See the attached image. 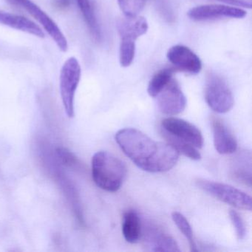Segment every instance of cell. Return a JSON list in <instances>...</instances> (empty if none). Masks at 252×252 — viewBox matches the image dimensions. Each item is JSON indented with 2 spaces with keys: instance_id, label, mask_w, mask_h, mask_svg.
I'll list each match as a JSON object with an SVG mask.
<instances>
[{
  "instance_id": "obj_13",
  "label": "cell",
  "mask_w": 252,
  "mask_h": 252,
  "mask_svg": "<svg viewBox=\"0 0 252 252\" xmlns=\"http://www.w3.org/2000/svg\"><path fill=\"white\" fill-rule=\"evenodd\" d=\"M116 28L121 39L135 42L138 38L147 33L149 26L146 18L137 16L120 19L116 23Z\"/></svg>"
},
{
  "instance_id": "obj_24",
  "label": "cell",
  "mask_w": 252,
  "mask_h": 252,
  "mask_svg": "<svg viewBox=\"0 0 252 252\" xmlns=\"http://www.w3.org/2000/svg\"><path fill=\"white\" fill-rule=\"evenodd\" d=\"M57 154L60 160L63 162V164L68 166H74L78 164L77 158L69 151L67 149L63 147H59L57 149Z\"/></svg>"
},
{
  "instance_id": "obj_17",
  "label": "cell",
  "mask_w": 252,
  "mask_h": 252,
  "mask_svg": "<svg viewBox=\"0 0 252 252\" xmlns=\"http://www.w3.org/2000/svg\"><path fill=\"white\" fill-rule=\"evenodd\" d=\"M76 2L85 18L91 36L95 42H99L101 39V29L90 0H76Z\"/></svg>"
},
{
  "instance_id": "obj_5",
  "label": "cell",
  "mask_w": 252,
  "mask_h": 252,
  "mask_svg": "<svg viewBox=\"0 0 252 252\" xmlns=\"http://www.w3.org/2000/svg\"><path fill=\"white\" fill-rule=\"evenodd\" d=\"M204 95L208 105L216 113H228L234 106L231 90L226 82L215 73H210L206 79Z\"/></svg>"
},
{
  "instance_id": "obj_9",
  "label": "cell",
  "mask_w": 252,
  "mask_h": 252,
  "mask_svg": "<svg viewBox=\"0 0 252 252\" xmlns=\"http://www.w3.org/2000/svg\"><path fill=\"white\" fill-rule=\"evenodd\" d=\"M141 237L144 246L153 252H181L173 237L155 224L142 225Z\"/></svg>"
},
{
  "instance_id": "obj_8",
  "label": "cell",
  "mask_w": 252,
  "mask_h": 252,
  "mask_svg": "<svg viewBox=\"0 0 252 252\" xmlns=\"http://www.w3.org/2000/svg\"><path fill=\"white\" fill-rule=\"evenodd\" d=\"M159 110L163 114L174 116L185 110L187 98L179 84L172 79L169 84L156 97Z\"/></svg>"
},
{
  "instance_id": "obj_4",
  "label": "cell",
  "mask_w": 252,
  "mask_h": 252,
  "mask_svg": "<svg viewBox=\"0 0 252 252\" xmlns=\"http://www.w3.org/2000/svg\"><path fill=\"white\" fill-rule=\"evenodd\" d=\"M196 183L199 188L223 203L237 209L252 210V197L235 187L205 179H198Z\"/></svg>"
},
{
  "instance_id": "obj_21",
  "label": "cell",
  "mask_w": 252,
  "mask_h": 252,
  "mask_svg": "<svg viewBox=\"0 0 252 252\" xmlns=\"http://www.w3.org/2000/svg\"><path fill=\"white\" fill-rule=\"evenodd\" d=\"M135 42L121 39L119 50V61L123 67H127L132 64L135 58Z\"/></svg>"
},
{
  "instance_id": "obj_6",
  "label": "cell",
  "mask_w": 252,
  "mask_h": 252,
  "mask_svg": "<svg viewBox=\"0 0 252 252\" xmlns=\"http://www.w3.org/2000/svg\"><path fill=\"white\" fill-rule=\"evenodd\" d=\"M12 5L20 6L27 11L33 18L36 19L44 28L47 33L50 35L57 44L58 48L63 52H66L68 49V45L65 36L63 34L60 28L55 22L36 4L31 0H7Z\"/></svg>"
},
{
  "instance_id": "obj_25",
  "label": "cell",
  "mask_w": 252,
  "mask_h": 252,
  "mask_svg": "<svg viewBox=\"0 0 252 252\" xmlns=\"http://www.w3.org/2000/svg\"><path fill=\"white\" fill-rule=\"evenodd\" d=\"M215 1L231 5V6L249 8V9L252 8L251 0H215Z\"/></svg>"
},
{
  "instance_id": "obj_14",
  "label": "cell",
  "mask_w": 252,
  "mask_h": 252,
  "mask_svg": "<svg viewBox=\"0 0 252 252\" xmlns=\"http://www.w3.org/2000/svg\"><path fill=\"white\" fill-rule=\"evenodd\" d=\"M0 24L20 31V32H26L37 37H45V33L42 32V29L32 20L22 16L10 14L1 10H0Z\"/></svg>"
},
{
  "instance_id": "obj_20",
  "label": "cell",
  "mask_w": 252,
  "mask_h": 252,
  "mask_svg": "<svg viewBox=\"0 0 252 252\" xmlns=\"http://www.w3.org/2000/svg\"><path fill=\"white\" fill-rule=\"evenodd\" d=\"M172 218L178 229L188 240L190 246V251L192 252H197L198 250H197V246L194 241L192 229H191V225L187 218L182 214L178 212H172Z\"/></svg>"
},
{
  "instance_id": "obj_16",
  "label": "cell",
  "mask_w": 252,
  "mask_h": 252,
  "mask_svg": "<svg viewBox=\"0 0 252 252\" xmlns=\"http://www.w3.org/2000/svg\"><path fill=\"white\" fill-rule=\"evenodd\" d=\"M142 232V222L139 215L133 210H129L124 214L122 222V233L125 240L129 243L139 241Z\"/></svg>"
},
{
  "instance_id": "obj_3",
  "label": "cell",
  "mask_w": 252,
  "mask_h": 252,
  "mask_svg": "<svg viewBox=\"0 0 252 252\" xmlns=\"http://www.w3.org/2000/svg\"><path fill=\"white\" fill-rule=\"evenodd\" d=\"M81 66L75 57L64 63L60 74V92L66 114L72 119L75 116L74 98L81 79Z\"/></svg>"
},
{
  "instance_id": "obj_7",
  "label": "cell",
  "mask_w": 252,
  "mask_h": 252,
  "mask_svg": "<svg viewBox=\"0 0 252 252\" xmlns=\"http://www.w3.org/2000/svg\"><path fill=\"white\" fill-rule=\"evenodd\" d=\"M161 129L163 132L183 140L197 149L203 147V138L201 132L187 121L178 118H167L162 121Z\"/></svg>"
},
{
  "instance_id": "obj_11",
  "label": "cell",
  "mask_w": 252,
  "mask_h": 252,
  "mask_svg": "<svg viewBox=\"0 0 252 252\" xmlns=\"http://www.w3.org/2000/svg\"><path fill=\"white\" fill-rule=\"evenodd\" d=\"M166 57L176 70L191 75L197 74L201 70L202 63L200 58L188 47L175 45L169 48Z\"/></svg>"
},
{
  "instance_id": "obj_15",
  "label": "cell",
  "mask_w": 252,
  "mask_h": 252,
  "mask_svg": "<svg viewBox=\"0 0 252 252\" xmlns=\"http://www.w3.org/2000/svg\"><path fill=\"white\" fill-rule=\"evenodd\" d=\"M231 175L239 182L249 187L252 186V156L250 152H242L234 159Z\"/></svg>"
},
{
  "instance_id": "obj_18",
  "label": "cell",
  "mask_w": 252,
  "mask_h": 252,
  "mask_svg": "<svg viewBox=\"0 0 252 252\" xmlns=\"http://www.w3.org/2000/svg\"><path fill=\"white\" fill-rule=\"evenodd\" d=\"M176 69L164 68L159 70L152 78L149 83L147 92L149 95L156 98L162 90L173 79V75Z\"/></svg>"
},
{
  "instance_id": "obj_2",
  "label": "cell",
  "mask_w": 252,
  "mask_h": 252,
  "mask_svg": "<svg viewBox=\"0 0 252 252\" xmlns=\"http://www.w3.org/2000/svg\"><path fill=\"white\" fill-rule=\"evenodd\" d=\"M127 168L119 158L107 151H99L92 158V177L101 189L116 192L123 185Z\"/></svg>"
},
{
  "instance_id": "obj_26",
  "label": "cell",
  "mask_w": 252,
  "mask_h": 252,
  "mask_svg": "<svg viewBox=\"0 0 252 252\" xmlns=\"http://www.w3.org/2000/svg\"><path fill=\"white\" fill-rule=\"evenodd\" d=\"M52 6L59 11H66L70 5V0H51Z\"/></svg>"
},
{
  "instance_id": "obj_22",
  "label": "cell",
  "mask_w": 252,
  "mask_h": 252,
  "mask_svg": "<svg viewBox=\"0 0 252 252\" xmlns=\"http://www.w3.org/2000/svg\"><path fill=\"white\" fill-rule=\"evenodd\" d=\"M119 7L126 17H135L144 9L146 0H117Z\"/></svg>"
},
{
  "instance_id": "obj_12",
  "label": "cell",
  "mask_w": 252,
  "mask_h": 252,
  "mask_svg": "<svg viewBox=\"0 0 252 252\" xmlns=\"http://www.w3.org/2000/svg\"><path fill=\"white\" fill-rule=\"evenodd\" d=\"M214 145L218 153L232 154L237 150V142L231 131L219 118L212 117Z\"/></svg>"
},
{
  "instance_id": "obj_1",
  "label": "cell",
  "mask_w": 252,
  "mask_h": 252,
  "mask_svg": "<svg viewBox=\"0 0 252 252\" xmlns=\"http://www.w3.org/2000/svg\"><path fill=\"white\" fill-rule=\"evenodd\" d=\"M116 141L137 166L147 172H167L179 159V153L170 144L154 141L136 129H121L116 134Z\"/></svg>"
},
{
  "instance_id": "obj_10",
  "label": "cell",
  "mask_w": 252,
  "mask_h": 252,
  "mask_svg": "<svg viewBox=\"0 0 252 252\" xmlns=\"http://www.w3.org/2000/svg\"><path fill=\"white\" fill-rule=\"evenodd\" d=\"M187 15L194 21L201 22L223 18H244L246 11L242 8L228 5H206L191 8Z\"/></svg>"
},
{
  "instance_id": "obj_19",
  "label": "cell",
  "mask_w": 252,
  "mask_h": 252,
  "mask_svg": "<svg viewBox=\"0 0 252 252\" xmlns=\"http://www.w3.org/2000/svg\"><path fill=\"white\" fill-rule=\"evenodd\" d=\"M162 135L164 137L165 139L167 141L168 144H170L172 147L178 151V153L185 156L186 157L191 159V160H198L201 158V155L199 153L198 150L194 146L191 145L189 143L178 139L169 134L161 131Z\"/></svg>"
},
{
  "instance_id": "obj_23",
  "label": "cell",
  "mask_w": 252,
  "mask_h": 252,
  "mask_svg": "<svg viewBox=\"0 0 252 252\" xmlns=\"http://www.w3.org/2000/svg\"><path fill=\"white\" fill-rule=\"evenodd\" d=\"M229 217L235 228L237 238L240 240H243L246 235V227L243 218L234 210H230Z\"/></svg>"
}]
</instances>
